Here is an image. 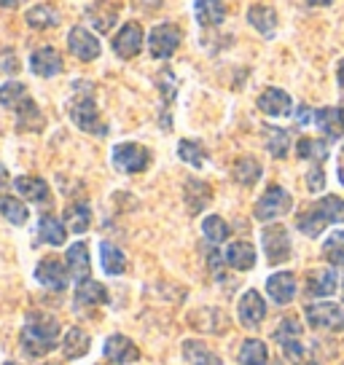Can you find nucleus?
Returning <instances> with one entry per match:
<instances>
[{
	"mask_svg": "<svg viewBox=\"0 0 344 365\" xmlns=\"http://www.w3.org/2000/svg\"><path fill=\"white\" fill-rule=\"evenodd\" d=\"M266 148L275 159H285L288 148H290V137H288L285 129H277V126H269L266 129Z\"/></svg>",
	"mask_w": 344,
	"mask_h": 365,
	"instance_id": "40",
	"label": "nucleus"
},
{
	"mask_svg": "<svg viewBox=\"0 0 344 365\" xmlns=\"http://www.w3.org/2000/svg\"><path fill=\"white\" fill-rule=\"evenodd\" d=\"M237 312H240V322L245 325V328H258V325L264 322V317H266L264 298L258 296V290H248V293L240 298V307H237Z\"/></svg>",
	"mask_w": 344,
	"mask_h": 365,
	"instance_id": "12",
	"label": "nucleus"
},
{
	"mask_svg": "<svg viewBox=\"0 0 344 365\" xmlns=\"http://www.w3.org/2000/svg\"><path fill=\"white\" fill-rule=\"evenodd\" d=\"M307 322L318 331H342L344 328V309L339 304H310L304 309Z\"/></svg>",
	"mask_w": 344,
	"mask_h": 365,
	"instance_id": "7",
	"label": "nucleus"
},
{
	"mask_svg": "<svg viewBox=\"0 0 344 365\" xmlns=\"http://www.w3.org/2000/svg\"><path fill=\"white\" fill-rule=\"evenodd\" d=\"M35 279L41 282L49 290H65L68 287V274H65V266L57 261V258H44V261L35 266Z\"/></svg>",
	"mask_w": 344,
	"mask_h": 365,
	"instance_id": "11",
	"label": "nucleus"
},
{
	"mask_svg": "<svg viewBox=\"0 0 344 365\" xmlns=\"http://www.w3.org/2000/svg\"><path fill=\"white\" fill-rule=\"evenodd\" d=\"M266 293L277 307H285L296 296V277L290 272H277L266 279Z\"/></svg>",
	"mask_w": 344,
	"mask_h": 365,
	"instance_id": "14",
	"label": "nucleus"
},
{
	"mask_svg": "<svg viewBox=\"0 0 344 365\" xmlns=\"http://www.w3.org/2000/svg\"><path fill=\"white\" fill-rule=\"evenodd\" d=\"M65 223L73 234H84L89 223H92V210L89 205H70L68 212H65Z\"/></svg>",
	"mask_w": 344,
	"mask_h": 365,
	"instance_id": "37",
	"label": "nucleus"
},
{
	"mask_svg": "<svg viewBox=\"0 0 344 365\" xmlns=\"http://www.w3.org/2000/svg\"><path fill=\"white\" fill-rule=\"evenodd\" d=\"M223 258H226V263H229L231 269L248 272V269L256 266V247H253L251 242H231Z\"/></svg>",
	"mask_w": 344,
	"mask_h": 365,
	"instance_id": "20",
	"label": "nucleus"
},
{
	"mask_svg": "<svg viewBox=\"0 0 344 365\" xmlns=\"http://www.w3.org/2000/svg\"><path fill=\"white\" fill-rule=\"evenodd\" d=\"M86 19L94 24V30L111 33L116 19H118V9H116L111 0H94L92 6L86 9Z\"/></svg>",
	"mask_w": 344,
	"mask_h": 365,
	"instance_id": "16",
	"label": "nucleus"
},
{
	"mask_svg": "<svg viewBox=\"0 0 344 365\" xmlns=\"http://www.w3.org/2000/svg\"><path fill=\"white\" fill-rule=\"evenodd\" d=\"M293 205V199L288 194L285 188H280V185H269L264 191V196L256 202V210H253V215L258 217V220H275V217L285 215L288 210Z\"/></svg>",
	"mask_w": 344,
	"mask_h": 365,
	"instance_id": "4",
	"label": "nucleus"
},
{
	"mask_svg": "<svg viewBox=\"0 0 344 365\" xmlns=\"http://www.w3.org/2000/svg\"><path fill=\"white\" fill-rule=\"evenodd\" d=\"M298 336H301V322H298L296 317H285L280 325H277L275 341L285 344V341H290V339H298Z\"/></svg>",
	"mask_w": 344,
	"mask_h": 365,
	"instance_id": "45",
	"label": "nucleus"
},
{
	"mask_svg": "<svg viewBox=\"0 0 344 365\" xmlns=\"http://www.w3.org/2000/svg\"><path fill=\"white\" fill-rule=\"evenodd\" d=\"M261 245H264L266 261L272 266H280L290 258V237L285 226H266L261 234Z\"/></svg>",
	"mask_w": 344,
	"mask_h": 365,
	"instance_id": "6",
	"label": "nucleus"
},
{
	"mask_svg": "<svg viewBox=\"0 0 344 365\" xmlns=\"http://www.w3.org/2000/svg\"><path fill=\"white\" fill-rule=\"evenodd\" d=\"M89 269H92V263H89V250H86V245H84V242H76V245H70V250H68V272L81 282V279H89Z\"/></svg>",
	"mask_w": 344,
	"mask_h": 365,
	"instance_id": "24",
	"label": "nucleus"
},
{
	"mask_svg": "<svg viewBox=\"0 0 344 365\" xmlns=\"http://www.w3.org/2000/svg\"><path fill=\"white\" fill-rule=\"evenodd\" d=\"M269 352H266V344L258 339H248L240 346V365H266Z\"/></svg>",
	"mask_w": 344,
	"mask_h": 365,
	"instance_id": "34",
	"label": "nucleus"
},
{
	"mask_svg": "<svg viewBox=\"0 0 344 365\" xmlns=\"http://www.w3.org/2000/svg\"><path fill=\"white\" fill-rule=\"evenodd\" d=\"M30 70H33L38 78H54L59 70H62V54L51 46H44L33 51L30 57Z\"/></svg>",
	"mask_w": 344,
	"mask_h": 365,
	"instance_id": "13",
	"label": "nucleus"
},
{
	"mask_svg": "<svg viewBox=\"0 0 344 365\" xmlns=\"http://www.w3.org/2000/svg\"><path fill=\"white\" fill-rule=\"evenodd\" d=\"M336 285H339V277L331 269H318V272H310V277H307V290L315 298L333 296Z\"/></svg>",
	"mask_w": 344,
	"mask_h": 365,
	"instance_id": "19",
	"label": "nucleus"
},
{
	"mask_svg": "<svg viewBox=\"0 0 344 365\" xmlns=\"http://www.w3.org/2000/svg\"><path fill=\"white\" fill-rule=\"evenodd\" d=\"M296 153H298V159L312 161V164H323V161L328 159V145H325L323 140H312V137H304V140H298Z\"/></svg>",
	"mask_w": 344,
	"mask_h": 365,
	"instance_id": "33",
	"label": "nucleus"
},
{
	"mask_svg": "<svg viewBox=\"0 0 344 365\" xmlns=\"http://www.w3.org/2000/svg\"><path fill=\"white\" fill-rule=\"evenodd\" d=\"M342 118H344V108H342Z\"/></svg>",
	"mask_w": 344,
	"mask_h": 365,
	"instance_id": "56",
	"label": "nucleus"
},
{
	"mask_svg": "<svg viewBox=\"0 0 344 365\" xmlns=\"http://www.w3.org/2000/svg\"><path fill=\"white\" fill-rule=\"evenodd\" d=\"M76 304L79 307H103L108 304V290L97 279H81L76 287Z\"/></svg>",
	"mask_w": 344,
	"mask_h": 365,
	"instance_id": "18",
	"label": "nucleus"
},
{
	"mask_svg": "<svg viewBox=\"0 0 344 365\" xmlns=\"http://www.w3.org/2000/svg\"><path fill=\"white\" fill-rule=\"evenodd\" d=\"M248 22L258 30L261 35H275L277 30V14L275 9H269V6H253L251 11H248Z\"/></svg>",
	"mask_w": 344,
	"mask_h": 365,
	"instance_id": "29",
	"label": "nucleus"
},
{
	"mask_svg": "<svg viewBox=\"0 0 344 365\" xmlns=\"http://www.w3.org/2000/svg\"><path fill=\"white\" fill-rule=\"evenodd\" d=\"M159 89H161L164 103H172V100H175V76H172L170 70H161L159 73Z\"/></svg>",
	"mask_w": 344,
	"mask_h": 365,
	"instance_id": "46",
	"label": "nucleus"
},
{
	"mask_svg": "<svg viewBox=\"0 0 344 365\" xmlns=\"http://www.w3.org/2000/svg\"><path fill=\"white\" fill-rule=\"evenodd\" d=\"M307 3H312V6H328L331 0H307Z\"/></svg>",
	"mask_w": 344,
	"mask_h": 365,
	"instance_id": "54",
	"label": "nucleus"
},
{
	"mask_svg": "<svg viewBox=\"0 0 344 365\" xmlns=\"http://www.w3.org/2000/svg\"><path fill=\"white\" fill-rule=\"evenodd\" d=\"M22 0H0V9H16Z\"/></svg>",
	"mask_w": 344,
	"mask_h": 365,
	"instance_id": "52",
	"label": "nucleus"
},
{
	"mask_svg": "<svg viewBox=\"0 0 344 365\" xmlns=\"http://www.w3.org/2000/svg\"><path fill=\"white\" fill-rule=\"evenodd\" d=\"M312 118H315V113H312V110L307 108V105H301V108L296 110V121H298L301 126H307V124L312 121Z\"/></svg>",
	"mask_w": 344,
	"mask_h": 365,
	"instance_id": "48",
	"label": "nucleus"
},
{
	"mask_svg": "<svg viewBox=\"0 0 344 365\" xmlns=\"http://www.w3.org/2000/svg\"><path fill=\"white\" fill-rule=\"evenodd\" d=\"M315 124L320 129L325 137H336L344 135V118H342V108H320L318 113H315Z\"/></svg>",
	"mask_w": 344,
	"mask_h": 365,
	"instance_id": "21",
	"label": "nucleus"
},
{
	"mask_svg": "<svg viewBox=\"0 0 344 365\" xmlns=\"http://www.w3.org/2000/svg\"><path fill=\"white\" fill-rule=\"evenodd\" d=\"M280 346H283V354L288 357V363H293V365H318V363H312L315 357H312V352H307V349H304V344L298 341V339H290V341L280 344Z\"/></svg>",
	"mask_w": 344,
	"mask_h": 365,
	"instance_id": "44",
	"label": "nucleus"
},
{
	"mask_svg": "<svg viewBox=\"0 0 344 365\" xmlns=\"http://www.w3.org/2000/svg\"><path fill=\"white\" fill-rule=\"evenodd\" d=\"M258 108H261V113L272 115V118H280V115H290V97H288L283 89H266L261 97H258Z\"/></svg>",
	"mask_w": 344,
	"mask_h": 365,
	"instance_id": "17",
	"label": "nucleus"
},
{
	"mask_svg": "<svg viewBox=\"0 0 344 365\" xmlns=\"http://www.w3.org/2000/svg\"><path fill=\"white\" fill-rule=\"evenodd\" d=\"M342 298H344V282H342Z\"/></svg>",
	"mask_w": 344,
	"mask_h": 365,
	"instance_id": "55",
	"label": "nucleus"
},
{
	"mask_svg": "<svg viewBox=\"0 0 344 365\" xmlns=\"http://www.w3.org/2000/svg\"><path fill=\"white\" fill-rule=\"evenodd\" d=\"M331 223H344V199L342 196H323L310 210L296 217V226L307 237H320L323 228Z\"/></svg>",
	"mask_w": 344,
	"mask_h": 365,
	"instance_id": "2",
	"label": "nucleus"
},
{
	"mask_svg": "<svg viewBox=\"0 0 344 365\" xmlns=\"http://www.w3.org/2000/svg\"><path fill=\"white\" fill-rule=\"evenodd\" d=\"M70 118H73V124L84 129V132H89V135H97V137H105L108 135V126L100 121V113H97V105L92 100V89H79V97L70 103Z\"/></svg>",
	"mask_w": 344,
	"mask_h": 365,
	"instance_id": "3",
	"label": "nucleus"
},
{
	"mask_svg": "<svg viewBox=\"0 0 344 365\" xmlns=\"http://www.w3.org/2000/svg\"><path fill=\"white\" fill-rule=\"evenodd\" d=\"M191 325L196 331H205V333H221L226 331V317L221 309H199L191 314Z\"/></svg>",
	"mask_w": 344,
	"mask_h": 365,
	"instance_id": "25",
	"label": "nucleus"
},
{
	"mask_svg": "<svg viewBox=\"0 0 344 365\" xmlns=\"http://www.w3.org/2000/svg\"><path fill=\"white\" fill-rule=\"evenodd\" d=\"M223 261H226V258H223ZM221 255H218V250L216 252H210V269H213V272H216V277H221Z\"/></svg>",
	"mask_w": 344,
	"mask_h": 365,
	"instance_id": "49",
	"label": "nucleus"
},
{
	"mask_svg": "<svg viewBox=\"0 0 344 365\" xmlns=\"http://www.w3.org/2000/svg\"><path fill=\"white\" fill-rule=\"evenodd\" d=\"M24 100H27V86L19 83V81H9V83L0 86V105H3V108L16 110Z\"/></svg>",
	"mask_w": 344,
	"mask_h": 365,
	"instance_id": "38",
	"label": "nucleus"
},
{
	"mask_svg": "<svg viewBox=\"0 0 344 365\" xmlns=\"http://www.w3.org/2000/svg\"><path fill=\"white\" fill-rule=\"evenodd\" d=\"M339 180L344 182V145H342V156H339Z\"/></svg>",
	"mask_w": 344,
	"mask_h": 365,
	"instance_id": "53",
	"label": "nucleus"
},
{
	"mask_svg": "<svg viewBox=\"0 0 344 365\" xmlns=\"http://www.w3.org/2000/svg\"><path fill=\"white\" fill-rule=\"evenodd\" d=\"M89 346H92V339L86 336V331L70 328L65 333V341H62V354H65V360H79V357L89 352Z\"/></svg>",
	"mask_w": 344,
	"mask_h": 365,
	"instance_id": "23",
	"label": "nucleus"
},
{
	"mask_svg": "<svg viewBox=\"0 0 344 365\" xmlns=\"http://www.w3.org/2000/svg\"><path fill=\"white\" fill-rule=\"evenodd\" d=\"M323 258L331 266H344V231H333L331 237L323 242Z\"/></svg>",
	"mask_w": 344,
	"mask_h": 365,
	"instance_id": "41",
	"label": "nucleus"
},
{
	"mask_svg": "<svg viewBox=\"0 0 344 365\" xmlns=\"http://www.w3.org/2000/svg\"><path fill=\"white\" fill-rule=\"evenodd\" d=\"M307 185H310V191H315V194L325 188V175H323V170L318 167V164H315V167L310 170V175H307Z\"/></svg>",
	"mask_w": 344,
	"mask_h": 365,
	"instance_id": "47",
	"label": "nucleus"
},
{
	"mask_svg": "<svg viewBox=\"0 0 344 365\" xmlns=\"http://www.w3.org/2000/svg\"><path fill=\"white\" fill-rule=\"evenodd\" d=\"M151 164L148 148H143L140 143H118L113 148V167L121 172H143Z\"/></svg>",
	"mask_w": 344,
	"mask_h": 365,
	"instance_id": "5",
	"label": "nucleus"
},
{
	"mask_svg": "<svg viewBox=\"0 0 344 365\" xmlns=\"http://www.w3.org/2000/svg\"><path fill=\"white\" fill-rule=\"evenodd\" d=\"M234 180L240 182V185H256V182L261 180V164L253 159V156H242L237 159L234 164Z\"/></svg>",
	"mask_w": 344,
	"mask_h": 365,
	"instance_id": "31",
	"label": "nucleus"
},
{
	"mask_svg": "<svg viewBox=\"0 0 344 365\" xmlns=\"http://www.w3.org/2000/svg\"><path fill=\"white\" fill-rule=\"evenodd\" d=\"M183 357L188 360L191 365H221V357L213 349H207L202 341H196V339H188L183 341Z\"/></svg>",
	"mask_w": 344,
	"mask_h": 365,
	"instance_id": "28",
	"label": "nucleus"
},
{
	"mask_svg": "<svg viewBox=\"0 0 344 365\" xmlns=\"http://www.w3.org/2000/svg\"><path fill=\"white\" fill-rule=\"evenodd\" d=\"M24 19H27V24H30V27H35V30H44V27H57L59 14L54 11L51 6H46V3H44V6H33V9L27 11V16H24Z\"/></svg>",
	"mask_w": 344,
	"mask_h": 365,
	"instance_id": "36",
	"label": "nucleus"
},
{
	"mask_svg": "<svg viewBox=\"0 0 344 365\" xmlns=\"http://www.w3.org/2000/svg\"><path fill=\"white\" fill-rule=\"evenodd\" d=\"M178 156L186 161V164H191V167H202L207 161V153L205 148L199 145V143H194V140H181V145H178Z\"/></svg>",
	"mask_w": 344,
	"mask_h": 365,
	"instance_id": "43",
	"label": "nucleus"
},
{
	"mask_svg": "<svg viewBox=\"0 0 344 365\" xmlns=\"http://www.w3.org/2000/svg\"><path fill=\"white\" fill-rule=\"evenodd\" d=\"M181 30L175 27V24L164 22L159 27H153L151 30V38H148V48H151V57L156 59H167L175 54V48L181 46Z\"/></svg>",
	"mask_w": 344,
	"mask_h": 365,
	"instance_id": "8",
	"label": "nucleus"
},
{
	"mask_svg": "<svg viewBox=\"0 0 344 365\" xmlns=\"http://www.w3.org/2000/svg\"><path fill=\"white\" fill-rule=\"evenodd\" d=\"M59 339V322L49 314H38V312H30L24 317L22 325V346L30 357H41V354H49L54 346H57Z\"/></svg>",
	"mask_w": 344,
	"mask_h": 365,
	"instance_id": "1",
	"label": "nucleus"
},
{
	"mask_svg": "<svg viewBox=\"0 0 344 365\" xmlns=\"http://www.w3.org/2000/svg\"><path fill=\"white\" fill-rule=\"evenodd\" d=\"M6 365H16V363H6Z\"/></svg>",
	"mask_w": 344,
	"mask_h": 365,
	"instance_id": "57",
	"label": "nucleus"
},
{
	"mask_svg": "<svg viewBox=\"0 0 344 365\" xmlns=\"http://www.w3.org/2000/svg\"><path fill=\"white\" fill-rule=\"evenodd\" d=\"M336 81H339V89L344 91V59L339 62V68H336Z\"/></svg>",
	"mask_w": 344,
	"mask_h": 365,
	"instance_id": "50",
	"label": "nucleus"
},
{
	"mask_svg": "<svg viewBox=\"0 0 344 365\" xmlns=\"http://www.w3.org/2000/svg\"><path fill=\"white\" fill-rule=\"evenodd\" d=\"M186 205H188V212H202L207 205H210V196H213V191H210V185L202 180H186Z\"/></svg>",
	"mask_w": 344,
	"mask_h": 365,
	"instance_id": "27",
	"label": "nucleus"
},
{
	"mask_svg": "<svg viewBox=\"0 0 344 365\" xmlns=\"http://www.w3.org/2000/svg\"><path fill=\"white\" fill-rule=\"evenodd\" d=\"M140 48H143V27L138 22L124 24L113 38V51L121 59H132L140 54Z\"/></svg>",
	"mask_w": 344,
	"mask_h": 365,
	"instance_id": "10",
	"label": "nucleus"
},
{
	"mask_svg": "<svg viewBox=\"0 0 344 365\" xmlns=\"http://www.w3.org/2000/svg\"><path fill=\"white\" fill-rule=\"evenodd\" d=\"M14 185H16V191H19L24 199H30L35 205H49V185L41 180V178L24 175V178H16Z\"/></svg>",
	"mask_w": 344,
	"mask_h": 365,
	"instance_id": "22",
	"label": "nucleus"
},
{
	"mask_svg": "<svg viewBox=\"0 0 344 365\" xmlns=\"http://www.w3.org/2000/svg\"><path fill=\"white\" fill-rule=\"evenodd\" d=\"M6 182H9V172H6L3 161H0V188H6Z\"/></svg>",
	"mask_w": 344,
	"mask_h": 365,
	"instance_id": "51",
	"label": "nucleus"
},
{
	"mask_svg": "<svg viewBox=\"0 0 344 365\" xmlns=\"http://www.w3.org/2000/svg\"><path fill=\"white\" fill-rule=\"evenodd\" d=\"M100 258H103V269L111 277H118V274L126 272V255L116 245H111V242L100 245Z\"/></svg>",
	"mask_w": 344,
	"mask_h": 365,
	"instance_id": "30",
	"label": "nucleus"
},
{
	"mask_svg": "<svg viewBox=\"0 0 344 365\" xmlns=\"http://www.w3.org/2000/svg\"><path fill=\"white\" fill-rule=\"evenodd\" d=\"M68 48L70 54L81 62H92V59L100 57V41L94 38L86 27H73L68 35Z\"/></svg>",
	"mask_w": 344,
	"mask_h": 365,
	"instance_id": "9",
	"label": "nucleus"
},
{
	"mask_svg": "<svg viewBox=\"0 0 344 365\" xmlns=\"http://www.w3.org/2000/svg\"><path fill=\"white\" fill-rule=\"evenodd\" d=\"M202 231H205V240L213 242V245H221V242L229 237V226H226V220L218 215H207L202 220Z\"/></svg>",
	"mask_w": 344,
	"mask_h": 365,
	"instance_id": "42",
	"label": "nucleus"
},
{
	"mask_svg": "<svg viewBox=\"0 0 344 365\" xmlns=\"http://www.w3.org/2000/svg\"><path fill=\"white\" fill-rule=\"evenodd\" d=\"M194 16L202 27H216L226 19V11L218 0H194Z\"/></svg>",
	"mask_w": 344,
	"mask_h": 365,
	"instance_id": "26",
	"label": "nucleus"
},
{
	"mask_svg": "<svg viewBox=\"0 0 344 365\" xmlns=\"http://www.w3.org/2000/svg\"><path fill=\"white\" fill-rule=\"evenodd\" d=\"M0 215L6 217L9 223H14V226H24L30 212H27V207H24L19 199H14V196H0Z\"/></svg>",
	"mask_w": 344,
	"mask_h": 365,
	"instance_id": "35",
	"label": "nucleus"
},
{
	"mask_svg": "<svg viewBox=\"0 0 344 365\" xmlns=\"http://www.w3.org/2000/svg\"><path fill=\"white\" fill-rule=\"evenodd\" d=\"M105 357H108L111 363H116V365L138 363V360H140V349L132 341H129L126 336L116 333V336H111V339L105 341Z\"/></svg>",
	"mask_w": 344,
	"mask_h": 365,
	"instance_id": "15",
	"label": "nucleus"
},
{
	"mask_svg": "<svg viewBox=\"0 0 344 365\" xmlns=\"http://www.w3.org/2000/svg\"><path fill=\"white\" fill-rule=\"evenodd\" d=\"M16 113H19V129H27V132H38L41 126H44V115L38 110V105L27 97L19 108H16Z\"/></svg>",
	"mask_w": 344,
	"mask_h": 365,
	"instance_id": "39",
	"label": "nucleus"
},
{
	"mask_svg": "<svg viewBox=\"0 0 344 365\" xmlns=\"http://www.w3.org/2000/svg\"><path fill=\"white\" fill-rule=\"evenodd\" d=\"M65 234H68L65 226H62L54 215H44L38 220V237L46 242V245H54V247H57V245H65Z\"/></svg>",
	"mask_w": 344,
	"mask_h": 365,
	"instance_id": "32",
	"label": "nucleus"
}]
</instances>
